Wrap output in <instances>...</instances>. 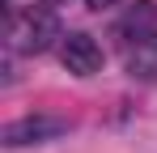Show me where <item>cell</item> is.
Instances as JSON below:
<instances>
[{
	"mask_svg": "<svg viewBox=\"0 0 157 153\" xmlns=\"http://www.w3.org/2000/svg\"><path fill=\"white\" fill-rule=\"evenodd\" d=\"M59 60H64V68H68L72 76L102 73V47H98L89 34H81V30H72V34L59 38Z\"/></svg>",
	"mask_w": 157,
	"mask_h": 153,
	"instance_id": "3957f363",
	"label": "cell"
},
{
	"mask_svg": "<svg viewBox=\"0 0 157 153\" xmlns=\"http://www.w3.org/2000/svg\"><path fill=\"white\" fill-rule=\"evenodd\" d=\"M128 73L140 76V81L157 76V30L136 34V47H128Z\"/></svg>",
	"mask_w": 157,
	"mask_h": 153,
	"instance_id": "277c9868",
	"label": "cell"
},
{
	"mask_svg": "<svg viewBox=\"0 0 157 153\" xmlns=\"http://www.w3.org/2000/svg\"><path fill=\"white\" fill-rule=\"evenodd\" d=\"M85 4H89V9H98V13H102V9H110V4H119V0H85Z\"/></svg>",
	"mask_w": 157,
	"mask_h": 153,
	"instance_id": "5b68a950",
	"label": "cell"
},
{
	"mask_svg": "<svg viewBox=\"0 0 157 153\" xmlns=\"http://www.w3.org/2000/svg\"><path fill=\"white\" fill-rule=\"evenodd\" d=\"M55 38H64V34H59L55 13H47V9H38V13L30 9V13H21V17H9V47H17V51L38 55V51L51 47Z\"/></svg>",
	"mask_w": 157,
	"mask_h": 153,
	"instance_id": "6da1fadb",
	"label": "cell"
},
{
	"mask_svg": "<svg viewBox=\"0 0 157 153\" xmlns=\"http://www.w3.org/2000/svg\"><path fill=\"white\" fill-rule=\"evenodd\" d=\"M68 132V119L59 115H26V119H13V124L0 128V145L4 149H21V145H47L55 136Z\"/></svg>",
	"mask_w": 157,
	"mask_h": 153,
	"instance_id": "7a4b0ae2",
	"label": "cell"
}]
</instances>
